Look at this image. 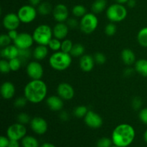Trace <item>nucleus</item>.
Masks as SVG:
<instances>
[{
	"label": "nucleus",
	"mask_w": 147,
	"mask_h": 147,
	"mask_svg": "<svg viewBox=\"0 0 147 147\" xmlns=\"http://www.w3.org/2000/svg\"><path fill=\"white\" fill-rule=\"evenodd\" d=\"M137 41L142 47H147V27L139 30L137 34Z\"/></svg>",
	"instance_id": "27"
},
{
	"label": "nucleus",
	"mask_w": 147,
	"mask_h": 147,
	"mask_svg": "<svg viewBox=\"0 0 147 147\" xmlns=\"http://www.w3.org/2000/svg\"><path fill=\"white\" fill-rule=\"evenodd\" d=\"M7 147H20V144L19 143V141L10 140Z\"/></svg>",
	"instance_id": "49"
},
{
	"label": "nucleus",
	"mask_w": 147,
	"mask_h": 147,
	"mask_svg": "<svg viewBox=\"0 0 147 147\" xmlns=\"http://www.w3.org/2000/svg\"><path fill=\"white\" fill-rule=\"evenodd\" d=\"M144 139L145 142L147 143V129L144 131Z\"/></svg>",
	"instance_id": "54"
},
{
	"label": "nucleus",
	"mask_w": 147,
	"mask_h": 147,
	"mask_svg": "<svg viewBox=\"0 0 147 147\" xmlns=\"http://www.w3.org/2000/svg\"><path fill=\"white\" fill-rule=\"evenodd\" d=\"M49 48L47 45H38L32 52V56L36 60H42L48 55Z\"/></svg>",
	"instance_id": "22"
},
{
	"label": "nucleus",
	"mask_w": 147,
	"mask_h": 147,
	"mask_svg": "<svg viewBox=\"0 0 147 147\" xmlns=\"http://www.w3.org/2000/svg\"><path fill=\"white\" fill-rule=\"evenodd\" d=\"M27 102H28V100L26 98L25 96H20V97L16 98V100H14V105L17 109H22L26 106Z\"/></svg>",
	"instance_id": "40"
},
{
	"label": "nucleus",
	"mask_w": 147,
	"mask_h": 147,
	"mask_svg": "<svg viewBox=\"0 0 147 147\" xmlns=\"http://www.w3.org/2000/svg\"><path fill=\"white\" fill-rule=\"evenodd\" d=\"M114 1H116V3H118V4H126L129 0H114Z\"/></svg>",
	"instance_id": "53"
},
{
	"label": "nucleus",
	"mask_w": 147,
	"mask_h": 147,
	"mask_svg": "<svg viewBox=\"0 0 147 147\" xmlns=\"http://www.w3.org/2000/svg\"><path fill=\"white\" fill-rule=\"evenodd\" d=\"M37 9L38 14L42 16H47L53 12V7L52 4L48 1H43L39 4Z\"/></svg>",
	"instance_id": "25"
},
{
	"label": "nucleus",
	"mask_w": 147,
	"mask_h": 147,
	"mask_svg": "<svg viewBox=\"0 0 147 147\" xmlns=\"http://www.w3.org/2000/svg\"><path fill=\"white\" fill-rule=\"evenodd\" d=\"M27 135L25 125L20 123H15L10 125L7 130V136L10 140L20 141Z\"/></svg>",
	"instance_id": "8"
},
{
	"label": "nucleus",
	"mask_w": 147,
	"mask_h": 147,
	"mask_svg": "<svg viewBox=\"0 0 147 147\" xmlns=\"http://www.w3.org/2000/svg\"><path fill=\"white\" fill-rule=\"evenodd\" d=\"M128 11L123 4H111L106 11V15L108 20L111 22H120L126 18Z\"/></svg>",
	"instance_id": "5"
},
{
	"label": "nucleus",
	"mask_w": 147,
	"mask_h": 147,
	"mask_svg": "<svg viewBox=\"0 0 147 147\" xmlns=\"http://www.w3.org/2000/svg\"><path fill=\"white\" fill-rule=\"evenodd\" d=\"M113 144L111 138L102 137L96 142V147H111Z\"/></svg>",
	"instance_id": "33"
},
{
	"label": "nucleus",
	"mask_w": 147,
	"mask_h": 147,
	"mask_svg": "<svg viewBox=\"0 0 147 147\" xmlns=\"http://www.w3.org/2000/svg\"><path fill=\"white\" fill-rule=\"evenodd\" d=\"M111 147H119V146H116V145H113V146H112Z\"/></svg>",
	"instance_id": "55"
},
{
	"label": "nucleus",
	"mask_w": 147,
	"mask_h": 147,
	"mask_svg": "<svg viewBox=\"0 0 147 147\" xmlns=\"http://www.w3.org/2000/svg\"><path fill=\"white\" fill-rule=\"evenodd\" d=\"M66 24L70 29H76L80 26V22L76 18H68L66 21Z\"/></svg>",
	"instance_id": "42"
},
{
	"label": "nucleus",
	"mask_w": 147,
	"mask_h": 147,
	"mask_svg": "<svg viewBox=\"0 0 147 147\" xmlns=\"http://www.w3.org/2000/svg\"><path fill=\"white\" fill-rule=\"evenodd\" d=\"M88 112V108L86 106L82 105V106H78L75 108L73 110V114L76 117L80 119V118H84Z\"/></svg>",
	"instance_id": "30"
},
{
	"label": "nucleus",
	"mask_w": 147,
	"mask_h": 147,
	"mask_svg": "<svg viewBox=\"0 0 147 147\" xmlns=\"http://www.w3.org/2000/svg\"><path fill=\"white\" fill-rule=\"evenodd\" d=\"M26 72L32 80H40L44 74V69L42 65L37 60L30 62L27 64Z\"/></svg>",
	"instance_id": "9"
},
{
	"label": "nucleus",
	"mask_w": 147,
	"mask_h": 147,
	"mask_svg": "<svg viewBox=\"0 0 147 147\" xmlns=\"http://www.w3.org/2000/svg\"><path fill=\"white\" fill-rule=\"evenodd\" d=\"M59 117L63 121H67L69 119H70V115L67 113L66 111H60V115H59Z\"/></svg>",
	"instance_id": "46"
},
{
	"label": "nucleus",
	"mask_w": 147,
	"mask_h": 147,
	"mask_svg": "<svg viewBox=\"0 0 147 147\" xmlns=\"http://www.w3.org/2000/svg\"><path fill=\"white\" fill-rule=\"evenodd\" d=\"M85 53V47L80 43H76L73 45V47L70 51V54L72 57H81Z\"/></svg>",
	"instance_id": "28"
},
{
	"label": "nucleus",
	"mask_w": 147,
	"mask_h": 147,
	"mask_svg": "<svg viewBox=\"0 0 147 147\" xmlns=\"http://www.w3.org/2000/svg\"><path fill=\"white\" fill-rule=\"evenodd\" d=\"M121 57L123 63L126 65H131L135 64L136 61V55L133 50L129 48H125L122 50L121 53Z\"/></svg>",
	"instance_id": "21"
},
{
	"label": "nucleus",
	"mask_w": 147,
	"mask_h": 147,
	"mask_svg": "<svg viewBox=\"0 0 147 147\" xmlns=\"http://www.w3.org/2000/svg\"><path fill=\"white\" fill-rule=\"evenodd\" d=\"M117 27L114 22H110L105 27V33L108 36H113L116 33Z\"/></svg>",
	"instance_id": "35"
},
{
	"label": "nucleus",
	"mask_w": 147,
	"mask_h": 147,
	"mask_svg": "<svg viewBox=\"0 0 147 147\" xmlns=\"http://www.w3.org/2000/svg\"><path fill=\"white\" fill-rule=\"evenodd\" d=\"M95 63L98 65H103L106 62V57L103 53H96L93 56Z\"/></svg>",
	"instance_id": "41"
},
{
	"label": "nucleus",
	"mask_w": 147,
	"mask_h": 147,
	"mask_svg": "<svg viewBox=\"0 0 147 147\" xmlns=\"http://www.w3.org/2000/svg\"><path fill=\"white\" fill-rule=\"evenodd\" d=\"M19 50L18 47L14 45H9L5 47H3L1 50V55L4 59L9 60L11 59L16 58L19 57Z\"/></svg>",
	"instance_id": "20"
},
{
	"label": "nucleus",
	"mask_w": 147,
	"mask_h": 147,
	"mask_svg": "<svg viewBox=\"0 0 147 147\" xmlns=\"http://www.w3.org/2000/svg\"><path fill=\"white\" fill-rule=\"evenodd\" d=\"M139 118L144 124L147 126V108L141 109L139 113Z\"/></svg>",
	"instance_id": "44"
},
{
	"label": "nucleus",
	"mask_w": 147,
	"mask_h": 147,
	"mask_svg": "<svg viewBox=\"0 0 147 147\" xmlns=\"http://www.w3.org/2000/svg\"><path fill=\"white\" fill-rule=\"evenodd\" d=\"M0 92L2 98L6 100L12 98L15 95L16 88L14 85L9 81H6L1 84Z\"/></svg>",
	"instance_id": "19"
},
{
	"label": "nucleus",
	"mask_w": 147,
	"mask_h": 147,
	"mask_svg": "<svg viewBox=\"0 0 147 147\" xmlns=\"http://www.w3.org/2000/svg\"><path fill=\"white\" fill-rule=\"evenodd\" d=\"M87 9L85 6L82 4H76L72 9V14L75 17L82 18L86 14H87Z\"/></svg>",
	"instance_id": "29"
},
{
	"label": "nucleus",
	"mask_w": 147,
	"mask_h": 147,
	"mask_svg": "<svg viewBox=\"0 0 147 147\" xmlns=\"http://www.w3.org/2000/svg\"><path fill=\"white\" fill-rule=\"evenodd\" d=\"M7 34H8V35L9 36L10 38L12 40V41H14V40L17 38V36H18L19 32L17 31V30H9V31H8V33H7Z\"/></svg>",
	"instance_id": "47"
},
{
	"label": "nucleus",
	"mask_w": 147,
	"mask_h": 147,
	"mask_svg": "<svg viewBox=\"0 0 147 147\" xmlns=\"http://www.w3.org/2000/svg\"><path fill=\"white\" fill-rule=\"evenodd\" d=\"M41 1L42 0H29L30 4L34 7H38L39 4L41 3Z\"/></svg>",
	"instance_id": "50"
},
{
	"label": "nucleus",
	"mask_w": 147,
	"mask_h": 147,
	"mask_svg": "<svg viewBox=\"0 0 147 147\" xmlns=\"http://www.w3.org/2000/svg\"><path fill=\"white\" fill-rule=\"evenodd\" d=\"M131 106L134 110H139L142 106V100L139 97L134 98L131 101Z\"/></svg>",
	"instance_id": "43"
},
{
	"label": "nucleus",
	"mask_w": 147,
	"mask_h": 147,
	"mask_svg": "<svg viewBox=\"0 0 147 147\" xmlns=\"http://www.w3.org/2000/svg\"><path fill=\"white\" fill-rule=\"evenodd\" d=\"M61 44L62 42L60 41V40H58V39L54 37L48 43L47 47H48L49 49L53 50V52H57L61 50Z\"/></svg>",
	"instance_id": "31"
},
{
	"label": "nucleus",
	"mask_w": 147,
	"mask_h": 147,
	"mask_svg": "<svg viewBox=\"0 0 147 147\" xmlns=\"http://www.w3.org/2000/svg\"><path fill=\"white\" fill-rule=\"evenodd\" d=\"M72 63V56L70 53L64 52H55L49 57V64L54 70L63 71L68 68Z\"/></svg>",
	"instance_id": "3"
},
{
	"label": "nucleus",
	"mask_w": 147,
	"mask_h": 147,
	"mask_svg": "<svg viewBox=\"0 0 147 147\" xmlns=\"http://www.w3.org/2000/svg\"><path fill=\"white\" fill-rule=\"evenodd\" d=\"M37 9L31 4L23 5L19 9L17 15L22 23L29 24L34 21L37 15Z\"/></svg>",
	"instance_id": "7"
},
{
	"label": "nucleus",
	"mask_w": 147,
	"mask_h": 147,
	"mask_svg": "<svg viewBox=\"0 0 147 147\" xmlns=\"http://www.w3.org/2000/svg\"><path fill=\"white\" fill-rule=\"evenodd\" d=\"M53 29L45 24L38 25L33 31L32 37L34 42L37 45H47L53 39Z\"/></svg>",
	"instance_id": "4"
},
{
	"label": "nucleus",
	"mask_w": 147,
	"mask_h": 147,
	"mask_svg": "<svg viewBox=\"0 0 147 147\" xmlns=\"http://www.w3.org/2000/svg\"><path fill=\"white\" fill-rule=\"evenodd\" d=\"M69 29L66 23L57 22L53 28V36L58 40H65L68 34Z\"/></svg>",
	"instance_id": "17"
},
{
	"label": "nucleus",
	"mask_w": 147,
	"mask_h": 147,
	"mask_svg": "<svg viewBox=\"0 0 147 147\" xmlns=\"http://www.w3.org/2000/svg\"><path fill=\"white\" fill-rule=\"evenodd\" d=\"M11 41L12 40L10 38L8 34H2L0 36V46L2 48L11 45Z\"/></svg>",
	"instance_id": "39"
},
{
	"label": "nucleus",
	"mask_w": 147,
	"mask_h": 147,
	"mask_svg": "<svg viewBox=\"0 0 147 147\" xmlns=\"http://www.w3.org/2000/svg\"><path fill=\"white\" fill-rule=\"evenodd\" d=\"M32 55V53L30 51V49H22V50H20V52H19V57L21 59L22 63L27 61Z\"/></svg>",
	"instance_id": "37"
},
{
	"label": "nucleus",
	"mask_w": 147,
	"mask_h": 147,
	"mask_svg": "<svg viewBox=\"0 0 147 147\" xmlns=\"http://www.w3.org/2000/svg\"><path fill=\"white\" fill-rule=\"evenodd\" d=\"M53 16L57 22H65L69 18V10L67 6L58 4L53 8Z\"/></svg>",
	"instance_id": "13"
},
{
	"label": "nucleus",
	"mask_w": 147,
	"mask_h": 147,
	"mask_svg": "<svg viewBox=\"0 0 147 147\" xmlns=\"http://www.w3.org/2000/svg\"><path fill=\"white\" fill-rule=\"evenodd\" d=\"M83 119L86 126L91 129H99L103 123V120L101 116L93 111H88Z\"/></svg>",
	"instance_id": "12"
},
{
	"label": "nucleus",
	"mask_w": 147,
	"mask_h": 147,
	"mask_svg": "<svg viewBox=\"0 0 147 147\" xmlns=\"http://www.w3.org/2000/svg\"><path fill=\"white\" fill-rule=\"evenodd\" d=\"M57 95L65 100H69L73 98L75 90L73 86L67 83H61L57 88Z\"/></svg>",
	"instance_id": "15"
},
{
	"label": "nucleus",
	"mask_w": 147,
	"mask_h": 147,
	"mask_svg": "<svg viewBox=\"0 0 147 147\" xmlns=\"http://www.w3.org/2000/svg\"><path fill=\"white\" fill-rule=\"evenodd\" d=\"M107 6L106 0H95L91 5V9L94 14L101 13L106 9Z\"/></svg>",
	"instance_id": "26"
},
{
	"label": "nucleus",
	"mask_w": 147,
	"mask_h": 147,
	"mask_svg": "<svg viewBox=\"0 0 147 147\" xmlns=\"http://www.w3.org/2000/svg\"><path fill=\"white\" fill-rule=\"evenodd\" d=\"M30 128L37 135H43L47 131L48 125L46 120L40 116H36L30 121Z\"/></svg>",
	"instance_id": "11"
},
{
	"label": "nucleus",
	"mask_w": 147,
	"mask_h": 147,
	"mask_svg": "<svg viewBox=\"0 0 147 147\" xmlns=\"http://www.w3.org/2000/svg\"><path fill=\"white\" fill-rule=\"evenodd\" d=\"M22 147H40L39 141L33 136L26 135L21 140Z\"/></svg>",
	"instance_id": "24"
},
{
	"label": "nucleus",
	"mask_w": 147,
	"mask_h": 147,
	"mask_svg": "<svg viewBox=\"0 0 147 147\" xmlns=\"http://www.w3.org/2000/svg\"><path fill=\"white\" fill-rule=\"evenodd\" d=\"M128 5V7H130V8H133V7H134L135 6H136V0H129L128 1V2L126 3Z\"/></svg>",
	"instance_id": "51"
},
{
	"label": "nucleus",
	"mask_w": 147,
	"mask_h": 147,
	"mask_svg": "<svg viewBox=\"0 0 147 147\" xmlns=\"http://www.w3.org/2000/svg\"><path fill=\"white\" fill-rule=\"evenodd\" d=\"M73 42L71 41L69 39H65L62 41L61 44V51L64 52V53H70V51H71L72 48L73 47Z\"/></svg>",
	"instance_id": "34"
},
{
	"label": "nucleus",
	"mask_w": 147,
	"mask_h": 147,
	"mask_svg": "<svg viewBox=\"0 0 147 147\" xmlns=\"http://www.w3.org/2000/svg\"><path fill=\"white\" fill-rule=\"evenodd\" d=\"M9 63L10 68H11V71H17L20 69V67L22 65L23 63L21 60L20 57H16V58L11 59V60H9Z\"/></svg>",
	"instance_id": "32"
},
{
	"label": "nucleus",
	"mask_w": 147,
	"mask_h": 147,
	"mask_svg": "<svg viewBox=\"0 0 147 147\" xmlns=\"http://www.w3.org/2000/svg\"><path fill=\"white\" fill-rule=\"evenodd\" d=\"M0 71L3 74H7L11 71L9 63V60L7 59H1L0 61Z\"/></svg>",
	"instance_id": "36"
},
{
	"label": "nucleus",
	"mask_w": 147,
	"mask_h": 147,
	"mask_svg": "<svg viewBox=\"0 0 147 147\" xmlns=\"http://www.w3.org/2000/svg\"><path fill=\"white\" fill-rule=\"evenodd\" d=\"M134 69L136 73L144 77H147V60L139 59L134 64Z\"/></svg>",
	"instance_id": "23"
},
{
	"label": "nucleus",
	"mask_w": 147,
	"mask_h": 147,
	"mask_svg": "<svg viewBox=\"0 0 147 147\" xmlns=\"http://www.w3.org/2000/svg\"><path fill=\"white\" fill-rule=\"evenodd\" d=\"M21 21L17 14L15 13H8L4 17L2 24L4 28L8 31L12 30H17Z\"/></svg>",
	"instance_id": "14"
},
{
	"label": "nucleus",
	"mask_w": 147,
	"mask_h": 147,
	"mask_svg": "<svg viewBox=\"0 0 147 147\" xmlns=\"http://www.w3.org/2000/svg\"><path fill=\"white\" fill-rule=\"evenodd\" d=\"M135 136V129L131 125L121 123L113 129L111 139L113 145L119 147H128L134 142Z\"/></svg>",
	"instance_id": "2"
},
{
	"label": "nucleus",
	"mask_w": 147,
	"mask_h": 147,
	"mask_svg": "<svg viewBox=\"0 0 147 147\" xmlns=\"http://www.w3.org/2000/svg\"><path fill=\"white\" fill-rule=\"evenodd\" d=\"M63 99L57 96H50L46 99V104L47 107L53 111H60L63 110L64 106Z\"/></svg>",
	"instance_id": "16"
},
{
	"label": "nucleus",
	"mask_w": 147,
	"mask_h": 147,
	"mask_svg": "<svg viewBox=\"0 0 147 147\" xmlns=\"http://www.w3.org/2000/svg\"><path fill=\"white\" fill-rule=\"evenodd\" d=\"M13 42L14 45L17 46L20 50H22V49H30V47L34 44V41L32 34L24 32L19 33L17 38Z\"/></svg>",
	"instance_id": "10"
},
{
	"label": "nucleus",
	"mask_w": 147,
	"mask_h": 147,
	"mask_svg": "<svg viewBox=\"0 0 147 147\" xmlns=\"http://www.w3.org/2000/svg\"><path fill=\"white\" fill-rule=\"evenodd\" d=\"M95 60L93 56L90 55L88 54H84L83 56H81L79 61V65H80V69L83 71L90 72L94 67Z\"/></svg>",
	"instance_id": "18"
},
{
	"label": "nucleus",
	"mask_w": 147,
	"mask_h": 147,
	"mask_svg": "<svg viewBox=\"0 0 147 147\" xmlns=\"http://www.w3.org/2000/svg\"><path fill=\"white\" fill-rule=\"evenodd\" d=\"M17 119L18 123H20L24 125L30 123V121H31L30 116L26 113H20V114L17 115Z\"/></svg>",
	"instance_id": "38"
},
{
	"label": "nucleus",
	"mask_w": 147,
	"mask_h": 147,
	"mask_svg": "<svg viewBox=\"0 0 147 147\" xmlns=\"http://www.w3.org/2000/svg\"><path fill=\"white\" fill-rule=\"evenodd\" d=\"M135 69H132L131 67H128V68L125 69L124 72H123V74L126 77H129V76H132L134 74V72Z\"/></svg>",
	"instance_id": "48"
},
{
	"label": "nucleus",
	"mask_w": 147,
	"mask_h": 147,
	"mask_svg": "<svg viewBox=\"0 0 147 147\" xmlns=\"http://www.w3.org/2000/svg\"><path fill=\"white\" fill-rule=\"evenodd\" d=\"M40 147H57L55 145L51 143H48V142H46V143H43L42 144L40 145Z\"/></svg>",
	"instance_id": "52"
},
{
	"label": "nucleus",
	"mask_w": 147,
	"mask_h": 147,
	"mask_svg": "<svg viewBox=\"0 0 147 147\" xmlns=\"http://www.w3.org/2000/svg\"><path fill=\"white\" fill-rule=\"evenodd\" d=\"M10 139L7 136H1L0 137V147H7Z\"/></svg>",
	"instance_id": "45"
},
{
	"label": "nucleus",
	"mask_w": 147,
	"mask_h": 147,
	"mask_svg": "<svg viewBox=\"0 0 147 147\" xmlns=\"http://www.w3.org/2000/svg\"><path fill=\"white\" fill-rule=\"evenodd\" d=\"M47 86L43 80H32L26 84L24 89V96L28 102L34 104L41 103L46 98Z\"/></svg>",
	"instance_id": "1"
},
{
	"label": "nucleus",
	"mask_w": 147,
	"mask_h": 147,
	"mask_svg": "<svg viewBox=\"0 0 147 147\" xmlns=\"http://www.w3.org/2000/svg\"><path fill=\"white\" fill-rule=\"evenodd\" d=\"M98 19L94 13H87L80 18V27L82 32L86 34H92L97 29Z\"/></svg>",
	"instance_id": "6"
}]
</instances>
